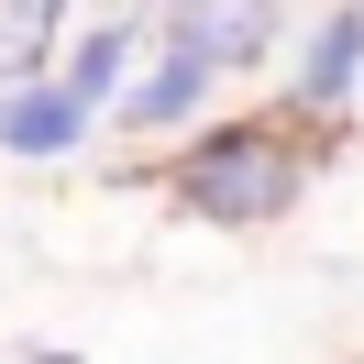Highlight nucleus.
I'll return each mask as SVG.
<instances>
[{
    "instance_id": "nucleus-2",
    "label": "nucleus",
    "mask_w": 364,
    "mask_h": 364,
    "mask_svg": "<svg viewBox=\"0 0 364 364\" xmlns=\"http://www.w3.org/2000/svg\"><path fill=\"white\" fill-rule=\"evenodd\" d=\"M265 45H276V0H166V55H188L210 77L254 67Z\"/></svg>"
},
{
    "instance_id": "nucleus-1",
    "label": "nucleus",
    "mask_w": 364,
    "mask_h": 364,
    "mask_svg": "<svg viewBox=\"0 0 364 364\" xmlns=\"http://www.w3.org/2000/svg\"><path fill=\"white\" fill-rule=\"evenodd\" d=\"M298 188H309V155H298L287 122H221L210 144H188L177 155V210H199V221H287Z\"/></svg>"
},
{
    "instance_id": "nucleus-8",
    "label": "nucleus",
    "mask_w": 364,
    "mask_h": 364,
    "mask_svg": "<svg viewBox=\"0 0 364 364\" xmlns=\"http://www.w3.org/2000/svg\"><path fill=\"white\" fill-rule=\"evenodd\" d=\"M23 364H77V353H23Z\"/></svg>"
},
{
    "instance_id": "nucleus-6",
    "label": "nucleus",
    "mask_w": 364,
    "mask_h": 364,
    "mask_svg": "<svg viewBox=\"0 0 364 364\" xmlns=\"http://www.w3.org/2000/svg\"><path fill=\"white\" fill-rule=\"evenodd\" d=\"M122 67H133V33H122V23H100V33H89V45H77V55H67V77H55V89H67V100H77V111H100V100H111V89H122Z\"/></svg>"
},
{
    "instance_id": "nucleus-4",
    "label": "nucleus",
    "mask_w": 364,
    "mask_h": 364,
    "mask_svg": "<svg viewBox=\"0 0 364 364\" xmlns=\"http://www.w3.org/2000/svg\"><path fill=\"white\" fill-rule=\"evenodd\" d=\"M353 77H364V0H342L331 23L309 33V67H298V100H309V111H342V100H353Z\"/></svg>"
},
{
    "instance_id": "nucleus-5",
    "label": "nucleus",
    "mask_w": 364,
    "mask_h": 364,
    "mask_svg": "<svg viewBox=\"0 0 364 364\" xmlns=\"http://www.w3.org/2000/svg\"><path fill=\"white\" fill-rule=\"evenodd\" d=\"M55 23H67V0H0V89H33L45 77Z\"/></svg>"
},
{
    "instance_id": "nucleus-7",
    "label": "nucleus",
    "mask_w": 364,
    "mask_h": 364,
    "mask_svg": "<svg viewBox=\"0 0 364 364\" xmlns=\"http://www.w3.org/2000/svg\"><path fill=\"white\" fill-rule=\"evenodd\" d=\"M199 100H210V67H188V55H166V67H155V77L133 89V111H122V122H144V133H166V122H188Z\"/></svg>"
},
{
    "instance_id": "nucleus-3",
    "label": "nucleus",
    "mask_w": 364,
    "mask_h": 364,
    "mask_svg": "<svg viewBox=\"0 0 364 364\" xmlns=\"http://www.w3.org/2000/svg\"><path fill=\"white\" fill-rule=\"evenodd\" d=\"M77 133H89V111H77L55 77H33V89H0V155H67Z\"/></svg>"
}]
</instances>
